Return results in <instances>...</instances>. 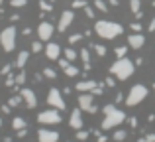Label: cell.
<instances>
[{"label": "cell", "instance_id": "cell-1", "mask_svg": "<svg viewBox=\"0 0 155 142\" xmlns=\"http://www.w3.org/2000/svg\"><path fill=\"white\" fill-rule=\"evenodd\" d=\"M102 113H104V120H102V124H100L102 130H110V128H114V126H120L126 120V113L120 111V109H116V105H104Z\"/></svg>", "mask_w": 155, "mask_h": 142}, {"label": "cell", "instance_id": "cell-2", "mask_svg": "<svg viewBox=\"0 0 155 142\" xmlns=\"http://www.w3.org/2000/svg\"><path fill=\"white\" fill-rule=\"evenodd\" d=\"M94 32H96V36H100L102 40H114V38H118V36H122L124 28H122V24H118V22L98 20V22L94 24Z\"/></svg>", "mask_w": 155, "mask_h": 142}, {"label": "cell", "instance_id": "cell-3", "mask_svg": "<svg viewBox=\"0 0 155 142\" xmlns=\"http://www.w3.org/2000/svg\"><path fill=\"white\" fill-rule=\"evenodd\" d=\"M134 71H136V63H134L132 59H128V57H120L118 61L112 63V67H110V73L120 81L130 79V77L134 75Z\"/></svg>", "mask_w": 155, "mask_h": 142}, {"label": "cell", "instance_id": "cell-4", "mask_svg": "<svg viewBox=\"0 0 155 142\" xmlns=\"http://www.w3.org/2000/svg\"><path fill=\"white\" fill-rule=\"evenodd\" d=\"M147 87L145 85H134L132 89L128 91V97H126V105L128 107H136V105H140V103H143L145 101V97H147Z\"/></svg>", "mask_w": 155, "mask_h": 142}, {"label": "cell", "instance_id": "cell-5", "mask_svg": "<svg viewBox=\"0 0 155 142\" xmlns=\"http://www.w3.org/2000/svg\"><path fill=\"white\" fill-rule=\"evenodd\" d=\"M0 46H2V50L6 54H10L16 47V28L14 26H8L0 32Z\"/></svg>", "mask_w": 155, "mask_h": 142}, {"label": "cell", "instance_id": "cell-6", "mask_svg": "<svg viewBox=\"0 0 155 142\" xmlns=\"http://www.w3.org/2000/svg\"><path fill=\"white\" fill-rule=\"evenodd\" d=\"M79 109L81 111L91 113V115H94V113L98 111L96 105H94V95H92V93H81L79 95Z\"/></svg>", "mask_w": 155, "mask_h": 142}, {"label": "cell", "instance_id": "cell-7", "mask_svg": "<svg viewBox=\"0 0 155 142\" xmlns=\"http://www.w3.org/2000/svg\"><path fill=\"white\" fill-rule=\"evenodd\" d=\"M47 105L53 107V109H59V111L65 109V99H63L59 89H55V87L49 89V93H47Z\"/></svg>", "mask_w": 155, "mask_h": 142}, {"label": "cell", "instance_id": "cell-8", "mask_svg": "<svg viewBox=\"0 0 155 142\" xmlns=\"http://www.w3.org/2000/svg\"><path fill=\"white\" fill-rule=\"evenodd\" d=\"M38 120L41 124H59L61 123V115L57 111H41L38 115Z\"/></svg>", "mask_w": 155, "mask_h": 142}, {"label": "cell", "instance_id": "cell-9", "mask_svg": "<svg viewBox=\"0 0 155 142\" xmlns=\"http://www.w3.org/2000/svg\"><path fill=\"white\" fill-rule=\"evenodd\" d=\"M53 34H55V28H53L51 22H41L38 26V38L41 40V42H49Z\"/></svg>", "mask_w": 155, "mask_h": 142}, {"label": "cell", "instance_id": "cell-10", "mask_svg": "<svg viewBox=\"0 0 155 142\" xmlns=\"http://www.w3.org/2000/svg\"><path fill=\"white\" fill-rule=\"evenodd\" d=\"M20 97H22V101L26 103V107H28V109H34V107H38V97H35V93L31 91V89L24 87L22 91H20Z\"/></svg>", "mask_w": 155, "mask_h": 142}, {"label": "cell", "instance_id": "cell-11", "mask_svg": "<svg viewBox=\"0 0 155 142\" xmlns=\"http://www.w3.org/2000/svg\"><path fill=\"white\" fill-rule=\"evenodd\" d=\"M38 140L39 142H59V132L49 130V128H39L38 130Z\"/></svg>", "mask_w": 155, "mask_h": 142}, {"label": "cell", "instance_id": "cell-12", "mask_svg": "<svg viewBox=\"0 0 155 142\" xmlns=\"http://www.w3.org/2000/svg\"><path fill=\"white\" fill-rule=\"evenodd\" d=\"M73 20H75V12H73V10H65L63 14H61V18H59L57 30H59V32H65V30H67V28L73 24Z\"/></svg>", "mask_w": 155, "mask_h": 142}, {"label": "cell", "instance_id": "cell-13", "mask_svg": "<svg viewBox=\"0 0 155 142\" xmlns=\"http://www.w3.org/2000/svg\"><path fill=\"white\" fill-rule=\"evenodd\" d=\"M128 46L132 50H141L145 46V36L143 34H132L128 36Z\"/></svg>", "mask_w": 155, "mask_h": 142}, {"label": "cell", "instance_id": "cell-14", "mask_svg": "<svg viewBox=\"0 0 155 142\" xmlns=\"http://www.w3.org/2000/svg\"><path fill=\"white\" fill-rule=\"evenodd\" d=\"M69 124H71L75 130H81L83 128V115H81V109H75V111H71V116H69Z\"/></svg>", "mask_w": 155, "mask_h": 142}, {"label": "cell", "instance_id": "cell-15", "mask_svg": "<svg viewBox=\"0 0 155 142\" xmlns=\"http://www.w3.org/2000/svg\"><path fill=\"white\" fill-rule=\"evenodd\" d=\"M45 55H47V59H59V55H61V46H59V43H55V42H47V46H45Z\"/></svg>", "mask_w": 155, "mask_h": 142}, {"label": "cell", "instance_id": "cell-16", "mask_svg": "<svg viewBox=\"0 0 155 142\" xmlns=\"http://www.w3.org/2000/svg\"><path fill=\"white\" fill-rule=\"evenodd\" d=\"M75 89L79 93H92V89H96V81L94 79H87V81H79L75 85Z\"/></svg>", "mask_w": 155, "mask_h": 142}, {"label": "cell", "instance_id": "cell-17", "mask_svg": "<svg viewBox=\"0 0 155 142\" xmlns=\"http://www.w3.org/2000/svg\"><path fill=\"white\" fill-rule=\"evenodd\" d=\"M59 65H61V69L65 71L67 77H77V75H79V67H75L71 61H67V59H61Z\"/></svg>", "mask_w": 155, "mask_h": 142}, {"label": "cell", "instance_id": "cell-18", "mask_svg": "<svg viewBox=\"0 0 155 142\" xmlns=\"http://www.w3.org/2000/svg\"><path fill=\"white\" fill-rule=\"evenodd\" d=\"M28 57H30V51H20L16 61H14V67L16 69H24V65L28 63Z\"/></svg>", "mask_w": 155, "mask_h": 142}, {"label": "cell", "instance_id": "cell-19", "mask_svg": "<svg viewBox=\"0 0 155 142\" xmlns=\"http://www.w3.org/2000/svg\"><path fill=\"white\" fill-rule=\"evenodd\" d=\"M12 128H14L16 132L22 130V128H26V120H24L22 116H14V119H12Z\"/></svg>", "mask_w": 155, "mask_h": 142}, {"label": "cell", "instance_id": "cell-20", "mask_svg": "<svg viewBox=\"0 0 155 142\" xmlns=\"http://www.w3.org/2000/svg\"><path fill=\"white\" fill-rule=\"evenodd\" d=\"M81 59H83V63H84V69H91V54H88L87 47L81 50Z\"/></svg>", "mask_w": 155, "mask_h": 142}, {"label": "cell", "instance_id": "cell-21", "mask_svg": "<svg viewBox=\"0 0 155 142\" xmlns=\"http://www.w3.org/2000/svg\"><path fill=\"white\" fill-rule=\"evenodd\" d=\"M112 138L116 140V142H124L126 138H128V132H126V130H116L112 134Z\"/></svg>", "mask_w": 155, "mask_h": 142}, {"label": "cell", "instance_id": "cell-22", "mask_svg": "<svg viewBox=\"0 0 155 142\" xmlns=\"http://www.w3.org/2000/svg\"><path fill=\"white\" fill-rule=\"evenodd\" d=\"M65 59H67V61H75L77 59V51L73 50V47H65Z\"/></svg>", "mask_w": 155, "mask_h": 142}, {"label": "cell", "instance_id": "cell-23", "mask_svg": "<svg viewBox=\"0 0 155 142\" xmlns=\"http://www.w3.org/2000/svg\"><path fill=\"white\" fill-rule=\"evenodd\" d=\"M130 10H132L134 14L141 12V0H130Z\"/></svg>", "mask_w": 155, "mask_h": 142}, {"label": "cell", "instance_id": "cell-24", "mask_svg": "<svg viewBox=\"0 0 155 142\" xmlns=\"http://www.w3.org/2000/svg\"><path fill=\"white\" fill-rule=\"evenodd\" d=\"M94 8L100 12H108V4L104 2V0H94Z\"/></svg>", "mask_w": 155, "mask_h": 142}, {"label": "cell", "instance_id": "cell-25", "mask_svg": "<svg viewBox=\"0 0 155 142\" xmlns=\"http://www.w3.org/2000/svg\"><path fill=\"white\" fill-rule=\"evenodd\" d=\"M114 54H116L118 59H120V57H126V54H128V47H126V46H120V47H116V50H114Z\"/></svg>", "mask_w": 155, "mask_h": 142}, {"label": "cell", "instance_id": "cell-26", "mask_svg": "<svg viewBox=\"0 0 155 142\" xmlns=\"http://www.w3.org/2000/svg\"><path fill=\"white\" fill-rule=\"evenodd\" d=\"M92 47H94L96 55H100V57H104V55H106V47L102 46V43H96V46H92Z\"/></svg>", "mask_w": 155, "mask_h": 142}, {"label": "cell", "instance_id": "cell-27", "mask_svg": "<svg viewBox=\"0 0 155 142\" xmlns=\"http://www.w3.org/2000/svg\"><path fill=\"white\" fill-rule=\"evenodd\" d=\"M39 8H41L43 12H51V10H53L51 2H45V0H39Z\"/></svg>", "mask_w": 155, "mask_h": 142}, {"label": "cell", "instance_id": "cell-28", "mask_svg": "<svg viewBox=\"0 0 155 142\" xmlns=\"http://www.w3.org/2000/svg\"><path fill=\"white\" fill-rule=\"evenodd\" d=\"M87 138H88V132H87V130H83V128H81V130H77V140L84 142Z\"/></svg>", "mask_w": 155, "mask_h": 142}, {"label": "cell", "instance_id": "cell-29", "mask_svg": "<svg viewBox=\"0 0 155 142\" xmlns=\"http://www.w3.org/2000/svg\"><path fill=\"white\" fill-rule=\"evenodd\" d=\"M43 75H45L47 79H55V77H57V73L53 71L51 67H45V69H43Z\"/></svg>", "mask_w": 155, "mask_h": 142}, {"label": "cell", "instance_id": "cell-30", "mask_svg": "<svg viewBox=\"0 0 155 142\" xmlns=\"http://www.w3.org/2000/svg\"><path fill=\"white\" fill-rule=\"evenodd\" d=\"M22 103V97L20 95H16V97H12L10 101H8V105H10V107H18V105Z\"/></svg>", "mask_w": 155, "mask_h": 142}, {"label": "cell", "instance_id": "cell-31", "mask_svg": "<svg viewBox=\"0 0 155 142\" xmlns=\"http://www.w3.org/2000/svg\"><path fill=\"white\" fill-rule=\"evenodd\" d=\"M26 4H28V0H10V6H14V8H22Z\"/></svg>", "mask_w": 155, "mask_h": 142}, {"label": "cell", "instance_id": "cell-32", "mask_svg": "<svg viewBox=\"0 0 155 142\" xmlns=\"http://www.w3.org/2000/svg\"><path fill=\"white\" fill-rule=\"evenodd\" d=\"M83 40V34H73L71 38H69V43H77V42H81Z\"/></svg>", "mask_w": 155, "mask_h": 142}, {"label": "cell", "instance_id": "cell-33", "mask_svg": "<svg viewBox=\"0 0 155 142\" xmlns=\"http://www.w3.org/2000/svg\"><path fill=\"white\" fill-rule=\"evenodd\" d=\"M14 81H16V83H18V85H22L24 81H26V73H24V71H20V73H18V77H16Z\"/></svg>", "mask_w": 155, "mask_h": 142}, {"label": "cell", "instance_id": "cell-34", "mask_svg": "<svg viewBox=\"0 0 155 142\" xmlns=\"http://www.w3.org/2000/svg\"><path fill=\"white\" fill-rule=\"evenodd\" d=\"M31 51H34V54L41 51V43H39V42H34V43H31Z\"/></svg>", "mask_w": 155, "mask_h": 142}, {"label": "cell", "instance_id": "cell-35", "mask_svg": "<svg viewBox=\"0 0 155 142\" xmlns=\"http://www.w3.org/2000/svg\"><path fill=\"white\" fill-rule=\"evenodd\" d=\"M84 6H87L84 0H75V2H73V8H84Z\"/></svg>", "mask_w": 155, "mask_h": 142}, {"label": "cell", "instance_id": "cell-36", "mask_svg": "<svg viewBox=\"0 0 155 142\" xmlns=\"http://www.w3.org/2000/svg\"><path fill=\"white\" fill-rule=\"evenodd\" d=\"M130 28H132V30L136 32V34H137V32H141V24H140V22H134V24H132Z\"/></svg>", "mask_w": 155, "mask_h": 142}, {"label": "cell", "instance_id": "cell-37", "mask_svg": "<svg viewBox=\"0 0 155 142\" xmlns=\"http://www.w3.org/2000/svg\"><path fill=\"white\" fill-rule=\"evenodd\" d=\"M84 14H87L88 18H94V10H92V8H88V6H84Z\"/></svg>", "mask_w": 155, "mask_h": 142}, {"label": "cell", "instance_id": "cell-38", "mask_svg": "<svg viewBox=\"0 0 155 142\" xmlns=\"http://www.w3.org/2000/svg\"><path fill=\"white\" fill-rule=\"evenodd\" d=\"M106 85H108V87H114V85H116V81H114L112 77H108V79H106Z\"/></svg>", "mask_w": 155, "mask_h": 142}, {"label": "cell", "instance_id": "cell-39", "mask_svg": "<svg viewBox=\"0 0 155 142\" xmlns=\"http://www.w3.org/2000/svg\"><path fill=\"white\" fill-rule=\"evenodd\" d=\"M147 30H149V32H155V18L149 22V28H147Z\"/></svg>", "mask_w": 155, "mask_h": 142}, {"label": "cell", "instance_id": "cell-40", "mask_svg": "<svg viewBox=\"0 0 155 142\" xmlns=\"http://www.w3.org/2000/svg\"><path fill=\"white\" fill-rule=\"evenodd\" d=\"M145 138H147V142H155V134H147Z\"/></svg>", "mask_w": 155, "mask_h": 142}, {"label": "cell", "instance_id": "cell-41", "mask_svg": "<svg viewBox=\"0 0 155 142\" xmlns=\"http://www.w3.org/2000/svg\"><path fill=\"white\" fill-rule=\"evenodd\" d=\"M130 124H132V126L136 128V126H137V119H130Z\"/></svg>", "mask_w": 155, "mask_h": 142}, {"label": "cell", "instance_id": "cell-42", "mask_svg": "<svg viewBox=\"0 0 155 142\" xmlns=\"http://www.w3.org/2000/svg\"><path fill=\"white\" fill-rule=\"evenodd\" d=\"M10 71V65H6V67H2V75H6V73Z\"/></svg>", "mask_w": 155, "mask_h": 142}, {"label": "cell", "instance_id": "cell-43", "mask_svg": "<svg viewBox=\"0 0 155 142\" xmlns=\"http://www.w3.org/2000/svg\"><path fill=\"white\" fill-rule=\"evenodd\" d=\"M110 4H112V6H118V4H120V0H108Z\"/></svg>", "mask_w": 155, "mask_h": 142}, {"label": "cell", "instance_id": "cell-44", "mask_svg": "<svg viewBox=\"0 0 155 142\" xmlns=\"http://www.w3.org/2000/svg\"><path fill=\"white\" fill-rule=\"evenodd\" d=\"M98 142H106V136H102V134H98Z\"/></svg>", "mask_w": 155, "mask_h": 142}, {"label": "cell", "instance_id": "cell-45", "mask_svg": "<svg viewBox=\"0 0 155 142\" xmlns=\"http://www.w3.org/2000/svg\"><path fill=\"white\" fill-rule=\"evenodd\" d=\"M137 142H147V138H145V136H143V138H140Z\"/></svg>", "mask_w": 155, "mask_h": 142}, {"label": "cell", "instance_id": "cell-46", "mask_svg": "<svg viewBox=\"0 0 155 142\" xmlns=\"http://www.w3.org/2000/svg\"><path fill=\"white\" fill-rule=\"evenodd\" d=\"M151 6H153V8H155V0H153V2H151Z\"/></svg>", "mask_w": 155, "mask_h": 142}, {"label": "cell", "instance_id": "cell-47", "mask_svg": "<svg viewBox=\"0 0 155 142\" xmlns=\"http://www.w3.org/2000/svg\"><path fill=\"white\" fill-rule=\"evenodd\" d=\"M153 91H155V83H153Z\"/></svg>", "mask_w": 155, "mask_h": 142}, {"label": "cell", "instance_id": "cell-48", "mask_svg": "<svg viewBox=\"0 0 155 142\" xmlns=\"http://www.w3.org/2000/svg\"><path fill=\"white\" fill-rule=\"evenodd\" d=\"M2 2H4V0H0V4H2Z\"/></svg>", "mask_w": 155, "mask_h": 142}, {"label": "cell", "instance_id": "cell-49", "mask_svg": "<svg viewBox=\"0 0 155 142\" xmlns=\"http://www.w3.org/2000/svg\"><path fill=\"white\" fill-rule=\"evenodd\" d=\"M0 124H2V120H0Z\"/></svg>", "mask_w": 155, "mask_h": 142}, {"label": "cell", "instance_id": "cell-50", "mask_svg": "<svg viewBox=\"0 0 155 142\" xmlns=\"http://www.w3.org/2000/svg\"><path fill=\"white\" fill-rule=\"evenodd\" d=\"M6 142H10V140H6Z\"/></svg>", "mask_w": 155, "mask_h": 142}]
</instances>
